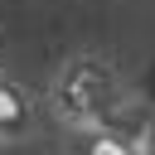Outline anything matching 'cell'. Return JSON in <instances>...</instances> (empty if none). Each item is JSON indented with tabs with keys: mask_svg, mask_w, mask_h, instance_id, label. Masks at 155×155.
I'll return each instance as SVG.
<instances>
[{
	"mask_svg": "<svg viewBox=\"0 0 155 155\" xmlns=\"http://www.w3.org/2000/svg\"><path fill=\"white\" fill-rule=\"evenodd\" d=\"M19 121H24L19 92H15V87H0V131H19Z\"/></svg>",
	"mask_w": 155,
	"mask_h": 155,
	"instance_id": "1",
	"label": "cell"
}]
</instances>
